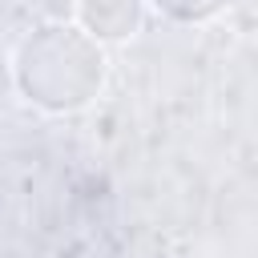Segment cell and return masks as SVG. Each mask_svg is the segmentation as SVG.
Returning a JSON list of instances; mask_svg holds the SVG:
<instances>
[{
	"mask_svg": "<svg viewBox=\"0 0 258 258\" xmlns=\"http://www.w3.org/2000/svg\"><path fill=\"white\" fill-rule=\"evenodd\" d=\"M105 73V48L81 24H40L12 56L16 89L48 113H73L89 105L101 93Z\"/></svg>",
	"mask_w": 258,
	"mask_h": 258,
	"instance_id": "cell-1",
	"label": "cell"
},
{
	"mask_svg": "<svg viewBox=\"0 0 258 258\" xmlns=\"http://www.w3.org/2000/svg\"><path fill=\"white\" fill-rule=\"evenodd\" d=\"M141 0H81V28L97 40H125L141 28Z\"/></svg>",
	"mask_w": 258,
	"mask_h": 258,
	"instance_id": "cell-2",
	"label": "cell"
},
{
	"mask_svg": "<svg viewBox=\"0 0 258 258\" xmlns=\"http://www.w3.org/2000/svg\"><path fill=\"white\" fill-rule=\"evenodd\" d=\"M161 16L169 20H181V24H202L210 16H218L222 8H230L234 0H149Z\"/></svg>",
	"mask_w": 258,
	"mask_h": 258,
	"instance_id": "cell-3",
	"label": "cell"
}]
</instances>
